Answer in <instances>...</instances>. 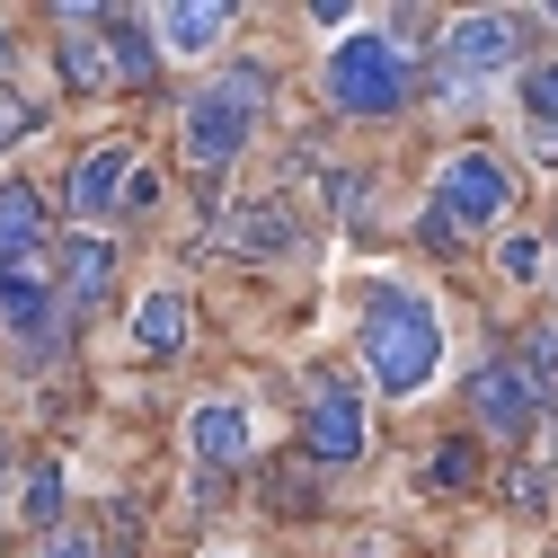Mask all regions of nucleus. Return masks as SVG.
Masks as SVG:
<instances>
[{"label": "nucleus", "instance_id": "obj_13", "mask_svg": "<svg viewBox=\"0 0 558 558\" xmlns=\"http://www.w3.org/2000/svg\"><path fill=\"white\" fill-rule=\"evenodd\" d=\"M53 62H62V81H72V89H107V10H72Z\"/></svg>", "mask_w": 558, "mask_h": 558}, {"label": "nucleus", "instance_id": "obj_1", "mask_svg": "<svg viewBox=\"0 0 558 558\" xmlns=\"http://www.w3.org/2000/svg\"><path fill=\"white\" fill-rule=\"evenodd\" d=\"M364 364H373V381L399 390V399L426 390L435 364H444V319H435V302H416V293L381 284L373 311H364Z\"/></svg>", "mask_w": 558, "mask_h": 558}, {"label": "nucleus", "instance_id": "obj_20", "mask_svg": "<svg viewBox=\"0 0 558 558\" xmlns=\"http://www.w3.org/2000/svg\"><path fill=\"white\" fill-rule=\"evenodd\" d=\"M523 116H532V124H558V62L523 72Z\"/></svg>", "mask_w": 558, "mask_h": 558}, {"label": "nucleus", "instance_id": "obj_3", "mask_svg": "<svg viewBox=\"0 0 558 558\" xmlns=\"http://www.w3.org/2000/svg\"><path fill=\"white\" fill-rule=\"evenodd\" d=\"M257 107H266V72H222L214 89L186 98V151L204 169H231L257 133Z\"/></svg>", "mask_w": 558, "mask_h": 558}, {"label": "nucleus", "instance_id": "obj_6", "mask_svg": "<svg viewBox=\"0 0 558 558\" xmlns=\"http://www.w3.org/2000/svg\"><path fill=\"white\" fill-rule=\"evenodd\" d=\"M470 408H478V426H487V435H506V444L541 426V390H532L514 364H487V373L470 381Z\"/></svg>", "mask_w": 558, "mask_h": 558}, {"label": "nucleus", "instance_id": "obj_2", "mask_svg": "<svg viewBox=\"0 0 558 558\" xmlns=\"http://www.w3.org/2000/svg\"><path fill=\"white\" fill-rule=\"evenodd\" d=\"M408 89H416V72H408V53L390 36H364L355 27L345 45H328V98L345 116H399Z\"/></svg>", "mask_w": 558, "mask_h": 558}, {"label": "nucleus", "instance_id": "obj_21", "mask_svg": "<svg viewBox=\"0 0 558 558\" xmlns=\"http://www.w3.org/2000/svg\"><path fill=\"white\" fill-rule=\"evenodd\" d=\"M426 478H435V487H470V478H478V444H444Z\"/></svg>", "mask_w": 558, "mask_h": 558}, {"label": "nucleus", "instance_id": "obj_5", "mask_svg": "<svg viewBox=\"0 0 558 558\" xmlns=\"http://www.w3.org/2000/svg\"><path fill=\"white\" fill-rule=\"evenodd\" d=\"M53 319H62V293L45 284V257L0 266V328L27 337V345H45V337H53Z\"/></svg>", "mask_w": 558, "mask_h": 558}, {"label": "nucleus", "instance_id": "obj_25", "mask_svg": "<svg viewBox=\"0 0 558 558\" xmlns=\"http://www.w3.org/2000/svg\"><path fill=\"white\" fill-rule=\"evenodd\" d=\"M45 558H98V549H89V532H53V549H45Z\"/></svg>", "mask_w": 558, "mask_h": 558}, {"label": "nucleus", "instance_id": "obj_9", "mask_svg": "<svg viewBox=\"0 0 558 558\" xmlns=\"http://www.w3.org/2000/svg\"><path fill=\"white\" fill-rule=\"evenodd\" d=\"M311 452H319V461H355V452H364V399L345 390V381H328V390L311 399Z\"/></svg>", "mask_w": 558, "mask_h": 558}, {"label": "nucleus", "instance_id": "obj_15", "mask_svg": "<svg viewBox=\"0 0 558 558\" xmlns=\"http://www.w3.org/2000/svg\"><path fill=\"white\" fill-rule=\"evenodd\" d=\"M151 62H160V36H151L143 19H107V89L151 81Z\"/></svg>", "mask_w": 558, "mask_h": 558}, {"label": "nucleus", "instance_id": "obj_22", "mask_svg": "<svg viewBox=\"0 0 558 558\" xmlns=\"http://www.w3.org/2000/svg\"><path fill=\"white\" fill-rule=\"evenodd\" d=\"M151 204H160V169L133 160V178H124V214H151Z\"/></svg>", "mask_w": 558, "mask_h": 558}, {"label": "nucleus", "instance_id": "obj_24", "mask_svg": "<svg viewBox=\"0 0 558 558\" xmlns=\"http://www.w3.org/2000/svg\"><path fill=\"white\" fill-rule=\"evenodd\" d=\"M19 133H36V107H19V98H0V143H19Z\"/></svg>", "mask_w": 558, "mask_h": 558}, {"label": "nucleus", "instance_id": "obj_17", "mask_svg": "<svg viewBox=\"0 0 558 558\" xmlns=\"http://www.w3.org/2000/svg\"><path fill=\"white\" fill-rule=\"evenodd\" d=\"M231 240L240 248H293V214H284V204H257V214L231 222Z\"/></svg>", "mask_w": 558, "mask_h": 558}, {"label": "nucleus", "instance_id": "obj_7", "mask_svg": "<svg viewBox=\"0 0 558 558\" xmlns=\"http://www.w3.org/2000/svg\"><path fill=\"white\" fill-rule=\"evenodd\" d=\"M452 72H470V81H487V72H514V53H523V27L514 19H497V10H478V19H461L452 27Z\"/></svg>", "mask_w": 558, "mask_h": 558}, {"label": "nucleus", "instance_id": "obj_12", "mask_svg": "<svg viewBox=\"0 0 558 558\" xmlns=\"http://www.w3.org/2000/svg\"><path fill=\"white\" fill-rule=\"evenodd\" d=\"M116 284V248L107 240H72V257H62V319H81V311H98V293Z\"/></svg>", "mask_w": 558, "mask_h": 558}, {"label": "nucleus", "instance_id": "obj_19", "mask_svg": "<svg viewBox=\"0 0 558 558\" xmlns=\"http://www.w3.org/2000/svg\"><path fill=\"white\" fill-rule=\"evenodd\" d=\"M62 514V461H36V478H27V523H53Z\"/></svg>", "mask_w": 558, "mask_h": 558}, {"label": "nucleus", "instance_id": "obj_10", "mask_svg": "<svg viewBox=\"0 0 558 558\" xmlns=\"http://www.w3.org/2000/svg\"><path fill=\"white\" fill-rule=\"evenodd\" d=\"M124 178H133V151H124V143H98V151L72 169V214H81V222L116 214V204H124Z\"/></svg>", "mask_w": 558, "mask_h": 558}, {"label": "nucleus", "instance_id": "obj_16", "mask_svg": "<svg viewBox=\"0 0 558 558\" xmlns=\"http://www.w3.org/2000/svg\"><path fill=\"white\" fill-rule=\"evenodd\" d=\"M133 345L143 355H178L186 345V293H143L133 302Z\"/></svg>", "mask_w": 558, "mask_h": 558}, {"label": "nucleus", "instance_id": "obj_23", "mask_svg": "<svg viewBox=\"0 0 558 558\" xmlns=\"http://www.w3.org/2000/svg\"><path fill=\"white\" fill-rule=\"evenodd\" d=\"M506 275H514V284H532V275H541V240H506Z\"/></svg>", "mask_w": 558, "mask_h": 558}, {"label": "nucleus", "instance_id": "obj_11", "mask_svg": "<svg viewBox=\"0 0 558 558\" xmlns=\"http://www.w3.org/2000/svg\"><path fill=\"white\" fill-rule=\"evenodd\" d=\"M151 36H160L169 53H214V45L231 36V10H222V0H169V10L151 19Z\"/></svg>", "mask_w": 558, "mask_h": 558}, {"label": "nucleus", "instance_id": "obj_8", "mask_svg": "<svg viewBox=\"0 0 558 558\" xmlns=\"http://www.w3.org/2000/svg\"><path fill=\"white\" fill-rule=\"evenodd\" d=\"M186 444H195L204 470H240V461H248V408H240V399H204V408L186 416Z\"/></svg>", "mask_w": 558, "mask_h": 558}, {"label": "nucleus", "instance_id": "obj_14", "mask_svg": "<svg viewBox=\"0 0 558 558\" xmlns=\"http://www.w3.org/2000/svg\"><path fill=\"white\" fill-rule=\"evenodd\" d=\"M45 257V204L36 186H0V266H27Z\"/></svg>", "mask_w": 558, "mask_h": 558}, {"label": "nucleus", "instance_id": "obj_4", "mask_svg": "<svg viewBox=\"0 0 558 558\" xmlns=\"http://www.w3.org/2000/svg\"><path fill=\"white\" fill-rule=\"evenodd\" d=\"M514 204V169L497 160V151H452L444 160V178H435V214L452 222V231H487Z\"/></svg>", "mask_w": 558, "mask_h": 558}, {"label": "nucleus", "instance_id": "obj_18", "mask_svg": "<svg viewBox=\"0 0 558 558\" xmlns=\"http://www.w3.org/2000/svg\"><path fill=\"white\" fill-rule=\"evenodd\" d=\"M541 399H549V381H558V328H532V345H523V364H514Z\"/></svg>", "mask_w": 558, "mask_h": 558}]
</instances>
